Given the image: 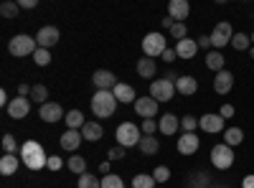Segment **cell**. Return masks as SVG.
<instances>
[{"label": "cell", "mask_w": 254, "mask_h": 188, "mask_svg": "<svg viewBox=\"0 0 254 188\" xmlns=\"http://www.w3.org/2000/svg\"><path fill=\"white\" fill-rule=\"evenodd\" d=\"M140 153L142 155H155L158 150H160V142L155 140V135H142V140H140Z\"/></svg>", "instance_id": "484cf974"}, {"label": "cell", "mask_w": 254, "mask_h": 188, "mask_svg": "<svg viewBox=\"0 0 254 188\" xmlns=\"http://www.w3.org/2000/svg\"><path fill=\"white\" fill-rule=\"evenodd\" d=\"M178 127H181V120H178L176 115H171V112H165V115L160 117V122H158V130H160L163 135H176Z\"/></svg>", "instance_id": "ffe728a7"}, {"label": "cell", "mask_w": 254, "mask_h": 188, "mask_svg": "<svg viewBox=\"0 0 254 188\" xmlns=\"http://www.w3.org/2000/svg\"><path fill=\"white\" fill-rule=\"evenodd\" d=\"M176 148H178L181 155H193V153H198V148H201V140H198L196 132H183V135L178 137Z\"/></svg>", "instance_id": "4fadbf2b"}, {"label": "cell", "mask_w": 254, "mask_h": 188, "mask_svg": "<svg viewBox=\"0 0 254 188\" xmlns=\"http://www.w3.org/2000/svg\"><path fill=\"white\" fill-rule=\"evenodd\" d=\"M102 188H125V183L120 176L110 173V176H102Z\"/></svg>", "instance_id": "8d00e7d4"}, {"label": "cell", "mask_w": 254, "mask_h": 188, "mask_svg": "<svg viewBox=\"0 0 254 188\" xmlns=\"http://www.w3.org/2000/svg\"><path fill=\"white\" fill-rule=\"evenodd\" d=\"M196 44H198V49H211V36H198Z\"/></svg>", "instance_id": "7dc6e473"}, {"label": "cell", "mask_w": 254, "mask_h": 188, "mask_svg": "<svg viewBox=\"0 0 254 188\" xmlns=\"http://www.w3.org/2000/svg\"><path fill=\"white\" fill-rule=\"evenodd\" d=\"M160 26H163V28H165V31H171V28H173V26H176V20H173V18H168V15H165V18H163V20H160Z\"/></svg>", "instance_id": "681fc988"}, {"label": "cell", "mask_w": 254, "mask_h": 188, "mask_svg": "<svg viewBox=\"0 0 254 188\" xmlns=\"http://www.w3.org/2000/svg\"><path fill=\"white\" fill-rule=\"evenodd\" d=\"M221 188H226V186H221Z\"/></svg>", "instance_id": "6f0895ef"}, {"label": "cell", "mask_w": 254, "mask_h": 188, "mask_svg": "<svg viewBox=\"0 0 254 188\" xmlns=\"http://www.w3.org/2000/svg\"><path fill=\"white\" fill-rule=\"evenodd\" d=\"M132 188H155L153 173H137V176L132 178Z\"/></svg>", "instance_id": "1f68e13d"}, {"label": "cell", "mask_w": 254, "mask_h": 188, "mask_svg": "<svg viewBox=\"0 0 254 188\" xmlns=\"http://www.w3.org/2000/svg\"><path fill=\"white\" fill-rule=\"evenodd\" d=\"M36 49H38L36 38H31V36H26V33L13 36V38H10V44H8V51H10L13 56H18V59H23V56H33V54H36Z\"/></svg>", "instance_id": "277c9868"}, {"label": "cell", "mask_w": 254, "mask_h": 188, "mask_svg": "<svg viewBox=\"0 0 254 188\" xmlns=\"http://www.w3.org/2000/svg\"><path fill=\"white\" fill-rule=\"evenodd\" d=\"M135 112L142 117V120H155L158 115V102L147 94V97H137L135 99Z\"/></svg>", "instance_id": "8fae6325"}, {"label": "cell", "mask_w": 254, "mask_h": 188, "mask_svg": "<svg viewBox=\"0 0 254 188\" xmlns=\"http://www.w3.org/2000/svg\"><path fill=\"white\" fill-rule=\"evenodd\" d=\"M231 87H234V74H231V71L224 69V71H219L214 76V92L216 94H229Z\"/></svg>", "instance_id": "e0dca14e"}, {"label": "cell", "mask_w": 254, "mask_h": 188, "mask_svg": "<svg viewBox=\"0 0 254 188\" xmlns=\"http://www.w3.org/2000/svg\"><path fill=\"white\" fill-rule=\"evenodd\" d=\"M224 64H226V59H224L221 51L214 49V51H208V54H206V66H208L211 71H216V74L224 71Z\"/></svg>", "instance_id": "d4e9b609"}, {"label": "cell", "mask_w": 254, "mask_h": 188, "mask_svg": "<svg viewBox=\"0 0 254 188\" xmlns=\"http://www.w3.org/2000/svg\"><path fill=\"white\" fill-rule=\"evenodd\" d=\"M153 178H155V183H165L168 178H171V168H165V165H158V168L153 171Z\"/></svg>", "instance_id": "ab89813d"}, {"label": "cell", "mask_w": 254, "mask_h": 188, "mask_svg": "<svg viewBox=\"0 0 254 188\" xmlns=\"http://www.w3.org/2000/svg\"><path fill=\"white\" fill-rule=\"evenodd\" d=\"M171 36L176 38V44H178V41H183V38H188V28H186V23H176V26L171 28Z\"/></svg>", "instance_id": "60d3db41"}, {"label": "cell", "mask_w": 254, "mask_h": 188, "mask_svg": "<svg viewBox=\"0 0 254 188\" xmlns=\"http://www.w3.org/2000/svg\"><path fill=\"white\" fill-rule=\"evenodd\" d=\"M38 117L44 120V122H49V125H56L59 120L66 117V112L61 110V104H59V102H46L44 107L38 110Z\"/></svg>", "instance_id": "5bb4252c"}, {"label": "cell", "mask_w": 254, "mask_h": 188, "mask_svg": "<svg viewBox=\"0 0 254 188\" xmlns=\"http://www.w3.org/2000/svg\"><path fill=\"white\" fill-rule=\"evenodd\" d=\"M211 163H214V168L219 171H229L231 165H234V148H229L226 142H219L211 148Z\"/></svg>", "instance_id": "5b68a950"}, {"label": "cell", "mask_w": 254, "mask_h": 188, "mask_svg": "<svg viewBox=\"0 0 254 188\" xmlns=\"http://www.w3.org/2000/svg\"><path fill=\"white\" fill-rule=\"evenodd\" d=\"M112 94L117 97L120 104H135V89L130 84H122V81H120V84L112 89Z\"/></svg>", "instance_id": "603a6c76"}, {"label": "cell", "mask_w": 254, "mask_h": 188, "mask_svg": "<svg viewBox=\"0 0 254 188\" xmlns=\"http://www.w3.org/2000/svg\"><path fill=\"white\" fill-rule=\"evenodd\" d=\"M18 163H20V158L18 155H3V158H0V173H3V176H13L15 171H18Z\"/></svg>", "instance_id": "83f0119b"}, {"label": "cell", "mask_w": 254, "mask_h": 188, "mask_svg": "<svg viewBox=\"0 0 254 188\" xmlns=\"http://www.w3.org/2000/svg\"><path fill=\"white\" fill-rule=\"evenodd\" d=\"M252 46H254V33H252Z\"/></svg>", "instance_id": "9f6ffc18"}, {"label": "cell", "mask_w": 254, "mask_h": 188, "mask_svg": "<svg viewBox=\"0 0 254 188\" xmlns=\"http://www.w3.org/2000/svg\"><path fill=\"white\" fill-rule=\"evenodd\" d=\"M64 122H66V127H69V130H81L84 125H87V120H84V115H81L79 110H71V112H66Z\"/></svg>", "instance_id": "f1b7e54d"}, {"label": "cell", "mask_w": 254, "mask_h": 188, "mask_svg": "<svg viewBox=\"0 0 254 188\" xmlns=\"http://www.w3.org/2000/svg\"><path fill=\"white\" fill-rule=\"evenodd\" d=\"M81 135H84V140L87 142H97V140H102V135H104V127L99 122H87L81 127Z\"/></svg>", "instance_id": "cb8c5ba5"}, {"label": "cell", "mask_w": 254, "mask_h": 188, "mask_svg": "<svg viewBox=\"0 0 254 188\" xmlns=\"http://www.w3.org/2000/svg\"><path fill=\"white\" fill-rule=\"evenodd\" d=\"M224 142L229 145V148H237V145L244 142V130L242 127H226L224 130Z\"/></svg>", "instance_id": "4316f807"}, {"label": "cell", "mask_w": 254, "mask_h": 188, "mask_svg": "<svg viewBox=\"0 0 254 188\" xmlns=\"http://www.w3.org/2000/svg\"><path fill=\"white\" fill-rule=\"evenodd\" d=\"M81 140H84V135H81V130H66L61 135V148L64 150H69V153H76V148L81 145Z\"/></svg>", "instance_id": "ac0fdd59"}, {"label": "cell", "mask_w": 254, "mask_h": 188, "mask_svg": "<svg viewBox=\"0 0 254 188\" xmlns=\"http://www.w3.org/2000/svg\"><path fill=\"white\" fill-rule=\"evenodd\" d=\"M33 61H36V66H49L51 64V51L49 49H36Z\"/></svg>", "instance_id": "d590c367"}, {"label": "cell", "mask_w": 254, "mask_h": 188, "mask_svg": "<svg viewBox=\"0 0 254 188\" xmlns=\"http://www.w3.org/2000/svg\"><path fill=\"white\" fill-rule=\"evenodd\" d=\"M125 153H127V148L117 145V148H112V150H110V160H122V158H125Z\"/></svg>", "instance_id": "7bdbcfd3"}, {"label": "cell", "mask_w": 254, "mask_h": 188, "mask_svg": "<svg viewBox=\"0 0 254 188\" xmlns=\"http://www.w3.org/2000/svg\"><path fill=\"white\" fill-rule=\"evenodd\" d=\"M198 127L208 135H216V132H224L226 125H224V117L221 115H214V112H206L198 117Z\"/></svg>", "instance_id": "9c48e42d"}, {"label": "cell", "mask_w": 254, "mask_h": 188, "mask_svg": "<svg viewBox=\"0 0 254 188\" xmlns=\"http://www.w3.org/2000/svg\"><path fill=\"white\" fill-rule=\"evenodd\" d=\"M79 188H102V181L92 173H84L79 176Z\"/></svg>", "instance_id": "e575fe53"}, {"label": "cell", "mask_w": 254, "mask_h": 188, "mask_svg": "<svg viewBox=\"0 0 254 188\" xmlns=\"http://www.w3.org/2000/svg\"><path fill=\"white\" fill-rule=\"evenodd\" d=\"M176 94V81L171 79H158V81H150V97L163 104V102H171Z\"/></svg>", "instance_id": "ba28073f"}, {"label": "cell", "mask_w": 254, "mask_h": 188, "mask_svg": "<svg viewBox=\"0 0 254 188\" xmlns=\"http://www.w3.org/2000/svg\"><path fill=\"white\" fill-rule=\"evenodd\" d=\"M28 112H31V99H28V97H15V99H10L8 115H10L13 120H23V117H28Z\"/></svg>", "instance_id": "9a60e30c"}, {"label": "cell", "mask_w": 254, "mask_h": 188, "mask_svg": "<svg viewBox=\"0 0 254 188\" xmlns=\"http://www.w3.org/2000/svg\"><path fill=\"white\" fill-rule=\"evenodd\" d=\"M176 54H178V59H193L196 54H198V44L193 38H183V41H178L176 44Z\"/></svg>", "instance_id": "d6986e66"}, {"label": "cell", "mask_w": 254, "mask_h": 188, "mask_svg": "<svg viewBox=\"0 0 254 188\" xmlns=\"http://www.w3.org/2000/svg\"><path fill=\"white\" fill-rule=\"evenodd\" d=\"M176 92L178 94H183V97H190V94H196L198 92V81L193 79V76H178V81H176Z\"/></svg>", "instance_id": "44dd1931"}, {"label": "cell", "mask_w": 254, "mask_h": 188, "mask_svg": "<svg viewBox=\"0 0 254 188\" xmlns=\"http://www.w3.org/2000/svg\"><path fill=\"white\" fill-rule=\"evenodd\" d=\"M18 10H20L18 0H5V3L0 5V15H3V18H15V15H18Z\"/></svg>", "instance_id": "836d02e7"}, {"label": "cell", "mask_w": 254, "mask_h": 188, "mask_svg": "<svg viewBox=\"0 0 254 188\" xmlns=\"http://www.w3.org/2000/svg\"><path fill=\"white\" fill-rule=\"evenodd\" d=\"M31 89L33 87H28V84H18V97H31Z\"/></svg>", "instance_id": "c3c4849f"}, {"label": "cell", "mask_w": 254, "mask_h": 188, "mask_svg": "<svg viewBox=\"0 0 254 188\" xmlns=\"http://www.w3.org/2000/svg\"><path fill=\"white\" fill-rule=\"evenodd\" d=\"M160 59L165 61V64H173V61L178 59V54H176V46H173V49H165V54H163Z\"/></svg>", "instance_id": "ee69618b"}, {"label": "cell", "mask_w": 254, "mask_h": 188, "mask_svg": "<svg viewBox=\"0 0 254 188\" xmlns=\"http://www.w3.org/2000/svg\"><path fill=\"white\" fill-rule=\"evenodd\" d=\"M224 120H231V117H234V107H231V104H224V107H221V112H219Z\"/></svg>", "instance_id": "bcb514c9"}, {"label": "cell", "mask_w": 254, "mask_h": 188, "mask_svg": "<svg viewBox=\"0 0 254 188\" xmlns=\"http://www.w3.org/2000/svg\"><path fill=\"white\" fill-rule=\"evenodd\" d=\"M31 102H38L41 107L46 104V99H49V89L44 87V84H33V89H31V97H28Z\"/></svg>", "instance_id": "d6a6232c"}, {"label": "cell", "mask_w": 254, "mask_h": 188, "mask_svg": "<svg viewBox=\"0 0 254 188\" xmlns=\"http://www.w3.org/2000/svg\"><path fill=\"white\" fill-rule=\"evenodd\" d=\"M66 168H69L71 173H76V176H84V173H87V160L74 153V155L66 160Z\"/></svg>", "instance_id": "f546056e"}, {"label": "cell", "mask_w": 254, "mask_h": 188, "mask_svg": "<svg viewBox=\"0 0 254 188\" xmlns=\"http://www.w3.org/2000/svg\"><path fill=\"white\" fill-rule=\"evenodd\" d=\"M231 38H234V28H231L229 20H221V23H216L214 31H211V46L216 51H221L224 46H231Z\"/></svg>", "instance_id": "52a82bcc"}, {"label": "cell", "mask_w": 254, "mask_h": 188, "mask_svg": "<svg viewBox=\"0 0 254 188\" xmlns=\"http://www.w3.org/2000/svg\"><path fill=\"white\" fill-rule=\"evenodd\" d=\"M59 38H61V33L56 26H44L36 33V44H38V49H51L59 44Z\"/></svg>", "instance_id": "7c38bea8"}, {"label": "cell", "mask_w": 254, "mask_h": 188, "mask_svg": "<svg viewBox=\"0 0 254 188\" xmlns=\"http://www.w3.org/2000/svg\"><path fill=\"white\" fill-rule=\"evenodd\" d=\"M61 165H64V160H61L59 155H49V165H46V168H51V171H59Z\"/></svg>", "instance_id": "f6af8a7d"}, {"label": "cell", "mask_w": 254, "mask_h": 188, "mask_svg": "<svg viewBox=\"0 0 254 188\" xmlns=\"http://www.w3.org/2000/svg\"><path fill=\"white\" fill-rule=\"evenodd\" d=\"M165 49H168L165 36L158 33V31H155V33H147V36L142 38V54H145L147 59H158V56H163Z\"/></svg>", "instance_id": "8992f818"}, {"label": "cell", "mask_w": 254, "mask_h": 188, "mask_svg": "<svg viewBox=\"0 0 254 188\" xmlns=\"http://www.w3.org/2000/svg\"><path fill=\"white\" fill-rule=\"evenodd\" d=\"M99 171L102 176H110V163H99Z\"/></svg>", "instance_id": "db71d44e"}, {"label": "cell", "mask_w": 254, "mask_h": 188, "mask_svg": "<svg viewBox=\"0 0 254 188\" xmlns=\"http://www.w3.org/2000/svg\"><path fill=\"white\" fill-rule=\"evenodd\" d=\"M20 163H23L26 168H31V171H41V168H46V165H49V155L44 153L41 142L26 140L23 145H20Z\"/></svg>", "instance_id": "6da1fadb"}, {"label": "cell", "mask_w": 254, "mask_h": 188, "mask_svg": "<svg viewBox=\"0 0 254 188\" xmlns=\"http://www.w3.org/2000/svg\"><path fill=\"white\" fill-rule=\"evenodd\" d=\"M20 8H36V0H18Z\"/></svg>", "instance_id": "816d5d0a"}, {"label": "cell", "mask_w": 254, "mask_h": 188, "mask_svg": "<svg viewBox=\"0 0 254 188\" xmlns=\"http://www.w3.org/2000/svg\"><path fill=\"white\" fill-rule=\"evenodd\" d=\"M181 127H183V132H193L198 127V120L193 115H186V117H181Z\"/></svg>", "instance_id": "f35d334b"}, {"label": "cell", "mask_w": 254, "mask_h": 188, "mask_svg": "<svg viewBox=\"0 0 254 188\" xmlns=\"http://www.w3.org/2000/svg\"><path fill=\"white\" fill-rule=\"evenodd\" d=\"M3 150H5L8 155H15V150H18V142H15V137H13L10 132L3 135Z\"/></svg>", "instance_id": "74e56055"}, {"label": "cell", "mask_w": 254, "mask_h": 188, "mask_svg": "<svg viewBox=\"0 0 254 188\" xmlns=\"http://www.w3.org/2000/svg\"><path fill=\"white\" fill-rule=\"evenodd\" d=\"M188 15H190L188 0H171V3H168V18H173L176 23H183Z\"/></svg>", "instance_id": "2e32d148"}, {"label": "cell", "mask_w": 254, "mask_h": 188, "mask_svg": "<svg viewBox=\"0 0 254 188\" xmlns=\"http://www.w3.org/2000/svg\"><path fill=\"white\" fill-rule=\"evenodd\" d=\"M115 140H117V145H122V148H135V145H140V140H142V130L135 122H122L117 127V132H115Z\"/></svg>", "instance_id": "3957f363"}, {"label": "cell", "mask_w": 254, "mask_h": 188, "mask_svg": "<svg viewBox=\"0 0 254 188\" xmlns=\"http://www.w3.org/2000/svg\"><path fill=\"white\" fill-rule=\"evenodd\" d=\"M117 97L112 94V92H97L94 97H92V112L99 117V120H107V117H112L115 115V110H117Z\"/></svg>", "instance_id": "7a4b0ae2"}, {"label": "cell", "mask_w": 254, "mask_h": 188, "mask_svg": "<svg viewBox=\"0 0 254 188\" xmlns=\"http://www.w3.org/2000/svg\"><path fill=\"white\" fill-rule=\"evenodd\" d=\"M155 74H158V64H155L153 59H147V56L137 59V76H142V79H155Z\"/></svg>", "instance_id": "7402d4cb"}, {"label": "cell", "mask_w": 254, "mask_h": 188, "mask_svg": "<svg viewBox=\"0 0 254 188\" xmlns=\"http://www.w3.org/2000/svg\"><path fill=\"white\" fill-rule=\"evenodd\" d=\"M0 104H5V107H8V104H10V99H8V92H5V89L0 92Z\"/></svg>", "instance_id": "f5cc1de1"}, {"label": "cell", "mask_w": 254, "mask_h": 188, "mask_svg": "<svg viewBox=\"0 0 254 188\" xmlns=\"http://www.w3.org/2000/svg\"><path fill=\"white\" fill-rule=\"evenodd\" d=\"M242 188H254V176H244V181H242Z\"/></svg>", "instance_id": "f907efd6"}, {"label": "cell", "mask_w": 254, "mask_h": 188, "mask_svg": "<svg viewBox=\"0 0 254 188\" xmlns=\"http://www.w3.org/2000/svg\"><path fill=\"white\" fill-rule=\"evenodd\" d=\"M249 56H252V59H254V46H252V49H249Z\"/></svg>", "instance_id": "11a10c76"}, {"label": "cell", "mask_w": 254, "mask_h": 188, "mask_svg": "<svg viewBox=\"0 0 254 188\" xmlns=\"http://www.w3.org/2000/svg\"><path fill=\"white\" fill-rule=\"evenodd\" d=\"M231 46H234L237 51H249V49H252V36H247V33H234V38H231Z\"/></svg>", "instance_id": "4dcf8cb0"}, {"label": "cell", "mask_w": 254, "mask_h": 188, "mask_svg": "<svg viewBox=\"0 0 254 188\" xmlns=\"http://www.w3.org/2000/svg\"><path fill=\"white\" fill-rule=\"evenodd\" d=\"M140 130H142V135H155V130H158V122H155V120H142Z\"/></svg>", "instance_id": "b9f144b4"}, {"label": "cell", "mask_w": 254, "mask_h": 188, "mask_svg": "<svg viewBox=\"0 0 254 188\" xmlns=\"http://www.w3.org/2000/svg\"><path fill=\"white\" fill-rule=\"evenodd\" d=\"M92 81H94L97 92H112V89L120 84L117 76H115L112 71H107V69H97V71H94V76H92Z\"/></svg>", "instance_id": "30bf717a"}]
</instances>
